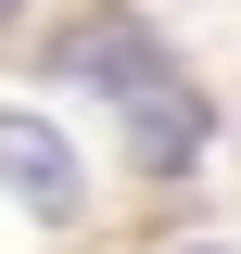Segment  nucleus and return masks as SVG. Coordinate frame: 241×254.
I'll return each instance as SVG.
<instances>
[{
  "label": "nucleus",
  "mask_w": 241,
  "mask_h": 254,
  "mask_svg": "<svg viewBox=\"0 0 241 254\" xmlns=\"http://www.w3.org/2000/svg\"><path fill=\"white\" fill-rule=\"evenodd\" d=\"M0 190L26 216H76V153H63L38 115H0Z\"/></svg>",
  "instance_id": "2"
},
{
  "label": "nucleus",
  "mask_w": 241,
  "mask_h": 254,
  "mask_svg": "<svg viewBox=\"0 0 241 254\" xmlns=\"http://www.w3.org/2000/svg\"><path fill=\"white\" fill-rule=\"evenodd\" d=\"M63 76H89V89H115V102H127L140 165H190V153H203V102H190V76H165V64H152V38H140V26L76 38V51H63Z\"/></svg>",
  "instance_id": "1"
},
{
  "label": "nucleus",
  "mask_w": 241,
  "mask_h": 254,
  "mask_svg": "<svg viewBox=\"0 0 241 254\" xmlns=\"http://www.w3.org/2000/svg\"><path fill=\"white\" fill-rule=\"evenodd\" d=\"M0 13H13V0H0Z\"/></svg>",
  "instance_id": "3"
}]
</instances>
